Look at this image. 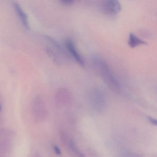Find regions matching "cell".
Wrapping results in <instances>:
<instances>
[{"label": "cell", "instance_id": "obj_7", "mask_svg": "<svg viewBox=\"0 0 157 157\" xmlns=\"http://www.w3.org/2000/svg\"><path fill=\"white\" fill-rule=\"evenodd\" d=\"M101 8L105 14L115 15L121 12L122 6L118 0H105L101 2Z\"/></svg>", "mask_w": 157, "mask_h": 157}, {"label": "cell", "instance_id": "obj_3", "mask_svg": "<svg viewBox=\"0 0 157 157\" xmlns=\"http://www.w3.org/2000/svg\"><path fill=\"white\" fill-rule=\"evenodd\" d=\"M89 100L91 106L98 112H101L105 108L106 99L105 92L100 87H96L90 90Z\"/></svg>", "mask_w": 157, "mask_h": 157}, {"label": "cell", "instance_id": "obj_1", "mask_svg": "<svg viewBox=\"0 0 157 157\" xmlns=\"http://www.w3.org/2000/svg\"><path fill=\"white\" fill-rule=\"evenodd\" d=\"M91 63L97 73L111 90L116 92L121 91L120 82L104 58L97 54L93 55L91 58Z\"/></svg>", "mask_w": 157, "mask_h": 157}, {"label": "cell", "instance_id": "obj_11", "mask_svg": "<svg viewBox=\"0 0 157 157\" xmlns=\"http://www.w3.org/2000/svg\"><path fill=\"white\" fill-rule=\"evenodd\" d=\"M148 121L153 124V125H155V126H157V120L155 119V118H152L151 117H148L147 118Z\"/></svg>", "mask_w": 157, "mask_h": 157}, {"label": "cell", "instance_id": "obj_4", "mask_svg": "<svg viewBox=\"0 0 157 157\" xmlns=\"http://www.w3.org/2000/svg\"><path fill=\"white\" fill-rule=\"evenodd\" d=\"M33 116L36 122H41L47 119L48 111L41 97L38 96L33 100L32 104Z\"/></svg>", "mask_w": 157, "mask_h": 157}, {"label": "cell", "instance_id": "obj_8", "mask_svg": "<svg viewBox=\"0 0 157 157\" xmlns=\"http://www.w3.org/2000/svg\"><path fill=\"white\" fill-rule=\"evenodd\" d=\"M12 4L16 13L22 23V25L26 29H29V20L26 13L25 12L21 6L16 2H13Z\"/></svg>", "mask_w": 157, "mask_h": 157}, {"label": "cell", "instance_id": "obj_12", "mask_svg": "<svg viewBox=\"0 0 157 157\" xmlns=\"http://www.w3.org/2000/svg\"><path fill=\"white\" fill-rule=\"evenodd\" d=\"M53 149L54 152H55L57 155H60L61 154V151L60 149L59 148V147L57 146L53 145Z\"/></svg>", "mask_w": 157, "mask_h": 157}, {"label": "cell", "instance_id": "obj_6", "mask_svg": "<svg viewBox=\"0 0 157 157\" xmlns=\"http://www.w3.org/2000/svg\"><path fill=\"white\" fill-rule=\"evenodd\" d=\"M72 100V95L67 88H60L56 92L55 101L58 108H62L71 104Z\"/></svg>", "mask_w": 157, "mask_h": 157}, {"label": "cell", "instance_id": "obj_2", "mask_svg": "<svg viewBox=\"0 0 157 157\" xmlns=\"http://www.w3.org/2000/svg\"><path fill=\"white\" fill-rule=\"evenodd\" d=\"M41 36L47 44L46 52L53 61L57 64L62 65L71 61V56L66 49L59 41L49 35L43 34Z\"/></svg>", "mask_w": 157, "mask_h": 157}, {"label": "cell", "instance_id": "obj_9", "mask_svg": "<svg viewBox=\"0 0 157 157\" xmlns=\"http://www.w3.org/2000/svg\"><path fill=\"white\" fill-rule=\"evenodd\" d=\"M128 45L131 48H134L142 45H146V41L138 37L134 33H130L129 35L128 41Z\"/></svg>", "mask_w": 157, "mask_h": 157}, {"label": "cell", "instance_id": "obj_5", "mask_svg": "<svg viewBox=\"0 0 157 157\" xmlns=\"http://www.w3.org/2000/svg\"><path fill=\"white\" fill-rule=\"evenodd\" d=\"M64 44L65 49L71 58H73L74 60L79 65L82 66H85L84 58L78 50L74 41L71 39L67 38L64 41Z\"/></svg>", "mask_w": 157, "mask_h": 157}, {"label": "cell", "instance_id": "obj_10", "mask_svg": "<svg viewBox=\"0 0 157 157\" xmlns=\"http://www.w3.org/2000/svg\"><path fill=\"white\" fill-rule=\"evenodd\" d=\"M60 2L66 6H71L74 3L73 0H60Z\"/></svg>", "mask_w": 157, "mask_h": 157}]
</instances>
